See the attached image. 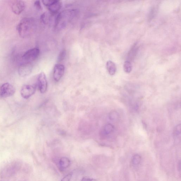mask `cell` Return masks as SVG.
<instances>
[{"label":"cell","instance_id":"cell-18","mask_svg":"<svg viewBox=\"0 0 181 181\" xmlns=\"http://www.w3.org/2000/svg\"><path fill=\"white\" fill-rule=\"evenodd\" d=\"M50 16L48 13H44L40 17V19L43 23L47 24L49 23L50 20Z\"/></svg>","mask_w":181,"mask_h":181},{"label":"cell","instance_id":"cell-21","mask_svg":"<svg viewBox=\"0 0 181 181\" xmlns=\"http://www.w3.org/2000/svg\"><path fill=\"white\" fill-rule=\"evenodd\" d=\"M73 173H69L64 178L62 179L61 181H70L71 177H72Z\"/></svg>","mask_w":181,"mask_h":181},{"label":"cell","instance_id":"cell-17","mask_svg":"<svg viewBox=\"0 0 181 181\" xmlns=\"http://www.w3.org/2000/svg\"><path fill=\"white\" fill-rule=\"evenodd\" d=\"M141 157L138 154H135L133 156L132 158V163L134 165H138L140 163L141 161Z\"/></svg>","mask_w":181,"mask_h":181},{"label":"cell","instance_id":"cell-4","mask_svg":"<svg viewBox=\"0 0 181 181\" xmlns=\"http://www.w3.org/2000/svg\"><path fill=\"white\" fill-rule=\"evenodd\" d=\"M40 51L38 48H34L28 50L22 56L25 63H31L38 57L39 55Z\"/></svg>","mask_w":181,"mask_h":181},{"label":"cell","instance_id":"cell-12","mask_svg":"<svg viewBox=\"0 0 181 181\" xmlns=\"http://www.w3.org/2000/svg\"><path fill=\"white\" fill-rule=\"evenodd\" d=\"M114 129V126L111 124H107L103 127L101 131L102 136L105 137L113 133Z\"/></svg>","mask_w":181,"mask_h":181},{"label":"cell","instance_id":"cell-16","mask_svg":"<svg viewBox=\"0 0 181 181\" xmlns=\"http://www.w3.org/2000/svg\"><path fill=\"white\" fill-rule=\"evenodd\" d=\"M132 64L129 61H126L124 62V71L126 73H129L131 72L132 70Z\"/></svg>","mask_w":181,"mask_h":181},{"label":"cell","instance_id":"cell-24","mask_svg":"<svg viewBox=\"0 0 181 181\" xmlns=\"http://www.w3.org/2000/svg\"></svg>","mask_w":181,"mask_h":181},{"label":"cell","instance_id":"cell-1","mask_svg":"<svg viewBox=\"0 0 181 181\" xmlns=\"http://www.w3.org/2000/svg\"><path fill=\"white\" fill-rule=\"evenodd\" d=\"M76 9H69L62 11L58 15L55 21V28L61 30L65 28L78 14Z\"/></svg>","mask_w":181,"mask_h":181},{"label":"cell","instance_id":"cell-22","mask_svg":"<svg viewBox=\"0 0 181 181\" xmlns=\"http://www.w3.org/2000/svg\"><path fill=\"white\" fill-rule=\"evenodd\" d=\"M35 7H37V9H42V7L41 5L40 2V1H36L35 4H34Z\"/></svg>","mask_w":181,"mask_h":181},{"label":"cell","instance_id":"cell-15","mask_svg":"<svg viewBox=\"0 0 181 181\" xmlns=\"http://www.w3.org/2000/svg\"><path fill=\"white\" fill-rule=\"evenodd\" d=\"M109 118L113 122H116L119 119V114L116 111H113L109 114Z\"/></svg>","mask_w":181,"mask_h":181},{"label":"cell","instance_id":"cell-20","mask_svg":"<svg viewBox=\"0 0 181 181\" xmlns=\"http://www.w3.org/2000/svg\"><path fill=\"white\" fill-rule=\"evenodd\" d=\"M181 124H179L176 126L174 131V135L175 136H178L181 134Z\"/></svg>","mask_w":181,"mask_h":181},{"label":"cell","instance_id":"cell-3","mask_svg":"<svg viewBox=\"0 0 181 181\" xmlns=\"http://www.w3.org/2000/svg\"><path fill=\"white\" fill-rule=\"evenodd\" d=\"M21 165L20 163L15 162L7 166L2 172L1 176L3 177H9L16 173L20 169Z\"/></svg>","mask_w":181,"mask_h":181},{"label":"cell","instance_id":"cell-11","mask_svg":"<svg viewBox=\"0 0 181 181\" xmlns=\"http://www.w3.org/2000/svg\"><path fill=\"white\" fill-rule=\"evenodd\" d=\"M31 63H25L21 65L18 69V73L20 76L25 77L31 73L32 70Z\"/></svg>","mask_w":181,"mask_h":181},{"label":"cell","instance_id":"cell-13","mask_svg":"<svg viewBox=\"0 0 181 181\" xmlns=\"http://www.w3.org/2000/svg\"><path fill=\"white\" fill-rule=\"evenodd\" d=\"M70 164V160L69 158L65 157H62L60 158L59 162V166L61 170L67 168L69 166Z\"/></svg>","mask_w":181,"mask_h":181},{"label":"cell","instance_id":"cell-19","mask_svg":"<svg viewBox=\"0 0 181 181\" xmlns=\"http://www.w3.org/2000/svg\"><path fill=\"white\" fill-rule=\"evenodd\" d=\"M66 51L65 49H63L61 51L59 55L58 56V62H61L63 61L66 56Z\"/></svg>","mask_w":181,"mask_h":181},{"label":"cell","instance_id":"cell-8","mask_svg":"<svg viewBox=\"0 0 181 181\" xmlns=\"http://www.w3.org/2000/svg\"><path fill=\"white\" fill-rule=\"evenodd\" d=\"M38 85L41 93L46 92L48 88V82L45 73L41 72L39 75L38 78Z\"/></svg>","mask_w":181,"mask_h":181},{"label":"cell","instance_id":"cell-10","mask_svg":"<svg viewBox=\"0 0 181 181\" xmlns=\"http://www.w3.org/2000/svg\"><path fill=\"white\" fill-rule=\"evenodd\" d=\"M65 67L61 64H57L54 66L53 71V78L56 82H59L65 73Z\"/></svg>","mask_w":181,"mask_h":181},{"label":"cell","instance_id":"cell-14","mask_svg":"<svg viewBox=\"0 0 181 181\" xmlns=\"http://www.w3.org/2000/svg\"><path fill=\"white\" fill-rule=\"evenodd\" d=\"M106 67L109 74L113 75L116 74V64L114 63V62L111 61H107L106 63Z\"/></svg>","mask_w":181,"mask_h":181},{"label":"cell","instance_id":"cell-2","mask_svg":"<svg viewBox=\"0 0 181 181\" xmlns=\"http://www.w3.org/2000/svg\"><path fill=\"white\" fill-rule=\"evenodd\" d=\"M35 26V22L33 19L24 18L17 26V30L21 37L25 38L33 32Z\"/></svg>","mask_w":181,"mask_h":181},{"label":"cell","instance_id":"cell-23","mask_svg":"<svg viewBox=\"0 0 181 181\" xmlns=\"http://www.w3.org/2000/svg\"><path fill=\"white\" fill-rule=\"evenodd\" d=\"M82 181H97L95 179L90 178L88 177H85L82 179Z\"/></svg>","mask_w":181,"mask_h":181},{"label":"cell","instance_id":"cell-5","mask_svg":"<svg viewBox=\"0 0 181 181\" xmlns=\"http://www.w3.org/2000/svg\"><path fill=\"white\" fill-rule=\"evenodd\" d=\"M42 2L48 7L49 10L52 14H56L59 11L62 7L61 1L56 0H46L43 1Z\"/></svg>","mask_w":181,"mask_h":181},{"label":"cell","instance_id":"cell-6","mask_svg":"<svg viewBox=\"0 0 181 181\" xmlns=\"http://www.w3.org/2000/svg\"><path fill=\"white\" fill-rule=\"evenodd\" d=\"M15 91L14 86L8 83H6L2 85L0 88V96L4 98L10 97L14 95Z\"/></svg>","mask_w":181,"mask_h":181},{"label":"cell","instance_id":"cell-7","mask_svg":"<svg viewBox=\"0 0 181 181\" xmlns=\"http://www.w3.org/2000/svg\"><path fill=\"white\" fill-rule=\"evenodd\" d=\"M10 6L13 12L16 15L21 14L25 8V3L21 1H11Z\"/></svg>","mask_w":181,"mask_h":181},{"label":"cell","instance_id":"cell-9","mask_svg":"<svg viewBox=\"0 0 181 181\" xmlns=\"http://www.w3.org/2000/svg\"><path fill=\"white\" fill-rule=\"evenodd\" d=\"M36 91L35 87L31 85H24L22 87L21 94L22 97L28 99L35 93Z\"/></svg>","mask_w":181,"mask_h":181}]
</instances>
